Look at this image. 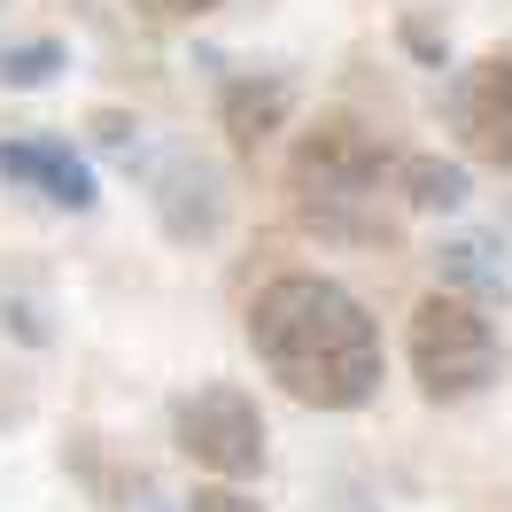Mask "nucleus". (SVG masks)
I'll return each instance as SVG.
<instances>
[{"label":"nucleus","mask_w":512,"mask_h":512,"mask_svg":"<svg viewBox=\"0 0 512 512\" xmlns=\"http://www.w3.org/2000/svg\"><path fill=\"white\" fill-rule=\"evenodd\" d=\"M249 350L272 381L311 412H357L381 396V326L342 280L326 272H280L249 303Z\"/></svg>","instance_id":"obj_1"},{"label":"nucleus","mask_w":512,"mask_h":512,"mask_svg":"<svg viewBox=\"0 0 512 512\" xmlns=\"http://www.w3.org/2000/svg\"><path fill=\"white\" fill-rule=\"evenodd\" d=\"M288 187H295L303 225H319L334 241H388V233H396V210H404L396 156H388L365 125H350V117H326V125H311L295 140Z\"/></svg>","instance_id":"obj_2"},{"label":"nucleus","mask_w":512,"mask_h":512,"mask_svg":"<svg viewBox=\"0 0 512 512\" xmlns=\"http://www.w3.org/2000/svg\"><path fill=\"white\" fill-rule=\"evenodd\" d=\"M404 357H412V381L427 388L435 404H466V396H481V388L497 381L505 342H497V326H489V311H481V303L435 288V295L412 311Z\"/></svg>","instance_id":"obj_3"},{"label":"nucleus","mask_w":512,"mask_h":512,"mask_svg":"<svg viewBox=\"0 0 512 512\" xmlns=\"http://www.w3.org/2000/svg\"><path fill=\"white\" fill-rule=\"evenodd\" d=\"M171 435H179V450H187L210 481H249V474H264V450H272L256 396H249V388H233V381H202L194 396H179Z\"/></svg>","instance_id":"obj_4"},{"label":"nucleus","mask_w":512,"mask_h":512,"mask_svg":"<svg viewBox=\"0 0 512 512\" xmlns=\"http://www.w3.org/2000/svg\"><path fill=\"white\" fill-rule=\"evenodd\" d=\"M450 125L474 163L512 171V55H481L450 78Z\"/></svg>","instance_id":"obj_5"},{"label":"nucleus","mask_w":512,"mask_h":512,"mask_svg":"<svg viewBox=\"0 0 512 512\" xmlns=\"http://www.w3.org/2000/svg\"><path fill=\"white\" fill-rule=\"evenodd\" d=\"M0 187L16 194H39L47 210H70V218H86L94 210V171L86 156L70 148V140H0Z\"/></svg>","instance_id":"obj_6"},{"label":"nucleus","mask_w":512,"mask_h":512,"mask_svg":"<svg viewBox=\"0 0 512 512\" xmlns=\"http://www.w3.org/2000/svg\"><path fill=\"white\" fill-rule=\"evenodd\" d=\"M156 210H163V233L171 241H210L225 225V179L194 148H171L156 171Z\"/></svg>","instance_id":"obj_7"},{"label":"nucleus","mask_w":512,"mask_h":512,"mask_svg":"<svg viewBox=\"0 0 512 512\" xmlns=\"http://www.w3.org/2000/svg\"><path fill=\"white\" fill-rule=\"evenodd\" d=\"M288 109H295V86L280 70H241V78H225V94H218V117H225V140H233V148L272 140V132L288 125Z\"/></svg>","instance_id":"obj_8"},{"label":"nucleus","mask_w":512,"mask_h":512,"mask_svg":"<svg viewBox=\"0 0 512 512\" xmlns=\"http://www.w3.org/2000/svg\"><path fill=\"white\" fill-rule=\"evenodd\" d=\"M396 194H404V210H466V163H443V156H404L396 163Z\"/></svg>","instance_id":"obj_9"},{"label":"nucleus","mask_w":512,"mask_h":512,"mask_svg":"<svg viewBox=\"0 0 512 512\" xmlns=\"http://www.w3.org/2000/svg\"><path fill=\"white\" fill-rule=\"evenodd\" d=\"M55 70H70V47H63V39H16V47H0V86H16V94L47 86Z\"/></svg>","instance_id":"obj_10"},{"label":"nucleus","mask_w":512,"mask_h":512,"mask_svg":"<svg viewBox=\"0 0 512 512\" xmlns=\"http://www.w3.org/2000/svg\"><path fill=\"white\" fill-rule=\"evenodd\" d=\"M481 241H450L443 249V288L450 295H466V303H497V295H505V272H489V264H481Z\"/></svg>","instance_id":"obj_11"},{"label":"nucleus","mask_w":512,"mask_h":512,"mask_svg":"<svg viewBox=\"0 0 512 512\" xmlns=\"http://www.w3.org/2000/svg\"><path fill=\"white\" fill-rule=\"evenodd\" d=\"M187 512H264V505H256L241 481H202V489L187 497Z\"/></svg>","instance_id":"obj_12"},{"label":"nucleus","mask_w":512,"mask_h":512,"mask_svg":"<svg viewBox=\"0 0 512 512\" xmlns=\"http://www.w3.org/2000/svg\"><path fill=\"white\" fill-rule=\"evenodd\" d=\"M94 140L109 148V156H132V148H140V125L117 117V109H101V117H94Z\"/></svg>","instance_id":"obj_13"},{"label":"nucleus","mask_w":512,"mask_h":512,"mask_svg":"<svg viewBox=\"0 0 512 512\" xmlns=\"http://www.w3.org/2000/svg\"><path fill=\"white\" fill-rule=\"evenodd\" d=\"M140 16H156V24H194V16H210V8H225V0H132Z\"/></svg>","instance_id":"obj_14"},{"label":"nucleus","mask_w":512,"mask_h":512,"mask_svg":"<svg viewBox=\"0 0 512 512\" xmlns=\"http://www.w3.org/2000/svg\"><path fill=\"white\" fill-rule=\"evenodd\" d=\"M404 47H412L419 63H435V70H443V39L427 32V24H404Z\"/></svg>","instance_id":"obj_15"}]
</instances>
